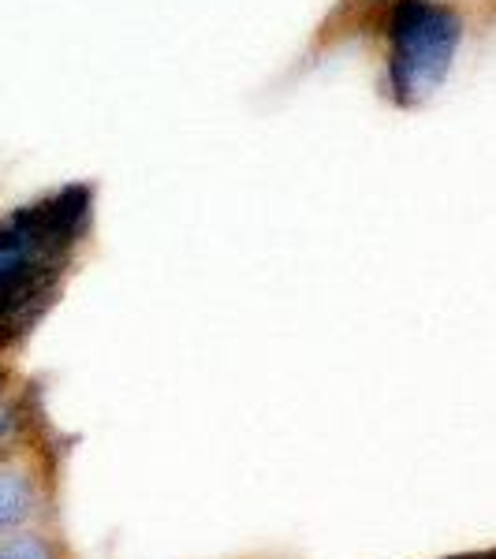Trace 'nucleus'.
I'll return each mask as SVG.
<instances>
[{
  "mask_svg": "<svg viewBox=\"0 0 496 559\" xmlns=\"http://www.w3.org/2000/svg\"><path fill=\"white\" fill-rule=\"evenodd\" d=\"M83 221L86 202L79 194H60L0 221V344L34 318Z\"/></svg>",
  "mask_w": 496,
  "mask_h": 559,
  "instance_id": "1",
  "label": "nucleus"
},
{
  "mask_svg": "<svg viewBox=\"0 0 496 559\" xmlns=\"http://www.w3.org/2000/svg\"><path fill=\"white\" fill-rule=\"evenodd\" d=\"M463 15L445 0H392L385 15V86L392 102L414 108L445 86L459 45Z\"/></svg>",
  "mask_w": 496,
  "mask_h": 559,
  "instance_id": "2",
  "label": "nucleus"
},
{
  "mask_svg": "<svg viewBox=\"0 0 496 559\" xmlns=\"http://www.w3.org/2000/svg\"><path fill=\"white\" fill-rule=\"evenodd\" d=\"M31 481L20 474H0V530L15 526L31 511Z\"/></svg>",
  "mask_w": 496,
  "mask_h": 559,
  "instance_id": "3",
  "label": "nucleus"
},
{
  "mask_svg": "<svg viewBox=\"0 0 496 559\" xmlns=\"http://www.w3.org/2000/svg\"><path fill=\"white\" fill-rule=\"evenodd\" d=\"M0 559H52V552L42 545V540L20 537V540H12V545H8L4 552H0Z\"/></svg>",
  "mask_w": 496,
  "mask_h": 559,
  "instance_id": "4",
  "label": "nucleus"
}]
</instances>
